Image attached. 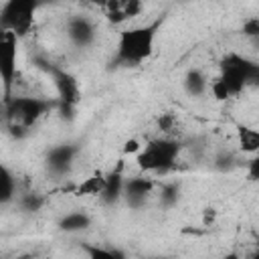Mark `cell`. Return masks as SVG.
<instances>
[{"instance_id": "6da1fadb", "label": "cell", "mask_w": 259, "mask_h": 259, "mask_svg": "<svg viewBox=\"0 0 259 259\" xmlns=\"http://www.w3.org/2000/svg\"><path fill=\"white\" fill-rule=\"evenodd\" d=\"M156 28H158V24L121 30L119 40H117V57H115L117 63H123V65L144 63L154 51Z\"/></svg>"}, {"instance_id": "7a4b0ae2", "label": "cell", "mask_w": 259, "mask_h": 259, "mask_svg": "<svg viewBox=\"0 0 259 259\" xmlns=\"http://www.w3.org/2000/svg\"><path fill=\"white\" fill-rule=\"evenodd\" d=\"M180 154V144L170 138L152 140L136 154V164L144 172H160L168 170L176 164V158Z\"/></svg>"}, {"instance_id": "3957f363", "label": "cell", "mask_w": 259, "mask_h": 259, "mask_svg": "<svg viewBox=\"0 0 259 259\" xmlns=\"http://www.w3.org/2000/svg\"><path fill=\"white\" fill-rule=\"evenodd\" d=\"M34 2L28 0H10L0 10V30L12 32L16 38L24 36L32 28L34 20Z\"/></svg>"}, {"instance_id": "277c9868", "label": "cell", "mask_w": 259, "mask_h": 259, "mask_svg": "<svg viewBox=\"0 0 259 259\" xmlns=\"http://www.w3.org/2000/svg\"><path fill=\"white\" fill-rule=\"evenodd\" d=\"M49 109V103L34 97H10L6 117L12 130H26Z\"/></svg>"}, {"instance_id": "5b68a950", "label": "cell", "mask_w": 259, "mask_h": 259, "mask_svg": "<svg viewBox=\"0 0 259 259\" xmlns=\"http://www.w3.org/2000/svg\"><path fill=\"white\" fill-rule=\"evenodd\" d=\"M255 75V67L251 63H247L243 57L239 55H227L221 63V81L225 83L229 95H239L245 87V83Z\"/></svg>"}, {"instance_id": "8992f818", "label": "cell", "mask_w": 259, "mask_h": 259, "mask_svg": "<svg viewBox=\"0 0 259 259\" xmlns=\"http://www.w3.org/2000/svg\"><path fill=\"white\" fill-rule=\"evenodd\" d=\"M16 59H18V38L8 30H0V81L6 101L10 99V91L16 79Z\"/></svg>"}, {"instance_id": "52a82bcc", "label": "cell", "mask_w": 259, "mask_h": 259, "mask_svg": "<svg viewBox=\"0 0 259 259\" xmlns=\"http://www.w3.org/2000/svg\"><path fill=\"white\" fill-rule=\"evenodd\" d=\"M53 77H55V85H57V89H59V95H61V99L65 101V103H69V105H75L77 101H79V87H77V81L69 75V73H65V71H53Z\"/></svg>"}, {"instance_id": "ba28073f", "label": "cell", "mask_w": 259, "mask_h": 259, "mask_svg": "<svg viewBox=\"0 0 259 259\" xmlns=\"http://www.w3.org/2000/svg\"><path fill=\"white\" fill-rule=\"evenodd\" d=\"M121 190H123V180H121V176L115 172V174H109V176L105 178V186H103V190H101L99 196H101L105 202H115V200L119 198Z\"/></svg>"}, {"instance_id": "9c48e42d", "label": "cell", "mask_w": 259, "mask_h": 259, "mask_svg": "<svg viewBox=\"0 0 259 259\" xmlns=\"http://www.w3.org/2000/svg\"><path fill=\"white\" fill-rule=\"evenodd\" d=\"M123 188H125V194L130 200H142L150 192L152 182L146 178H132L127 184H123Z\"/></svg>"}, {"instance_id": "30bf717a", "label": "cell", "mask_w": 259, "mask_h": 259, "mask_svg": "<svg viewBox=\"0 0 259 259\" xmlns=\"http://www.w3.org/2000/svg\"><path fill=\"white\" fill-rule=\"evenodd\" d=\"M239 146L243 152L255 154L259 150V132L253 127H239Z\"/></svg>"}, {"instance_id": "8fae6325", "label": "cell", "mask_w": 259, "mask_h": 259, "mask_svg": "<svg viewBox=\"0 0 259 259\" xmlns=\"http://www.w3.org/2000/svg\"><path fill=\"white\" fill-rule=\"evenodd\" d=\"M14 188H16L14 176L10 174L8 168L0 166V204L10 202V200L14 198Z\"/></svg>"}, {"instance_id": "7c38bea8", "label": "cell", "mask_w": 259, "mask_h": 259, "mask_svg": "<svg viewBox=\"0 0 259 259\" xmlns=\"http://www.w3.org/2000/svg\"><path fill=\"white\" fill-rule=\"evenodd\" d=\"M103 186H105V176L97 172V174L85 178V180L77 186V194H101Z\"/></svg>"}, {"instance_id": "4fadbf2b", "label": "cell", "mask_w": 259, "mask_h": 259, "mask_svg": "<svg viewBox=\"0 0 259 259\" xmlns=\"http://www.w3.org/2000/svg\"><path fill=\"white\" fill-rule=\"evenodd\" d=\"M184 85H186V89H188L190 95H200V93L206 89V79L202 77L200 71H190V73L186 75Z\"/></svg>"}, {"instance_id": "5bb4252c", "label": "cell", "mask_w": 259, "mask_h": 259, "mask_svg": "<svg viewBox=\"0 0 259 259\" xmlns=\"http://www.w3.org/2000/svg\"><path fill=\"white\" fill-rule=\"evenodd\" d=\"M69 32H71V36H73L77 42H85V40L91 38V26H89V22L83 20V18H81V20H75V22L71 24Z\"/></svg>"}, {"instance_id": "9a60e30c", "label": "cell", "mask_w": 259, "mask_h": 259, "mask_svg": "<svg viewBox=\"0 0 259 259\" xmlns=\"http://www.w3.org/2000/svg\"><path fill=\"white\" fill-rule=\"evenodd\" d=\"M71 156H73V150L71 148H59V150H55L51 154V166L57 168V170H63L69 164Z\"/></svg>"}, {"instance_id": "2e32d148", "label": "cell", "mask_w": 259, "mask_h": 259, "mask_svg": "<svg viewBox=\"0 0 259 259\" xmlns=\"http://www.w3.org/2000/svg\"><path fill=\"white\" fill-rule=\"evenodd\" d=\"M63 229H67V231H75V229H85L87 225H89V219L85 217V214H81V212H75V214H69L63 223Z\"/></svg>"}, {"instance_id": "e0dca14e", "label": "cell", "mask_w": 259, "mask_h": 259, "mask_svg": "<svg viewBox=\"0 0 259 259\" xmlns=\"http://www.w3.org/2000/svg\"><path fill=\"white\" fill-rule=\"evenodd\" d=\"M85 251H87V259H119L113 251L97 247V245H87Z\"/></svg>"}, {"instance_id": "ac0fdd59", "label": "cell", "mask_w": 259, "mask_h": 259, "mask_svg": "<svg viewBox=\"0 0 259 259\" xmlns=\"http://www.w3.org/2000/svg\"><path fill=\"white\" fill-rule=\"evenodd\" d=\"M210 93H212V97L219 99V101H225V99L231 97L229 91H227V87H225V83H223L221 79H214V81L210 83Z\"/></svg>"}, {"instance_id": "d6986e66", "label": "cell", "mask_w": 259, "mask_h": 259, "mask_svg": "<svg viewBox=\"0 0 259 259\" xmlns=\"http://www.w3.org/2000/svg\"><path fill=\"white\" fill-rule=\"evenodd\" d=\"M174 123H176V117H174L172 113H164V115L160 117V130H162V132H172Z\"/></svg>"}, {"instance_id": "ffe728a7", "label": "cell", "mask_w": 259, "mask_h": 259, "mask_svg": "<svg viewBox=\"0 0 259 259\" xmlns=\"http://www.w3.org/2000/svg\"><path fill=\"white\" fill-rule=\"evenodd\" d=\"M142 150V146L138 144V140H127L125 144H123V152L125 154H138Z\"/></svg>"}, {"instance_id": "44dd1931", "label": "cell", "mask_w": 259, "mask_h": 259, "mask_svg": "<svg viewBox=\"0 0 259 259\" xmlns=\"http://www.w3.org/2000/svg\"><path fill=\"white\" fill-rule=\"evenodd\" d=\"M223 259H241V255H237V253H227Z\"/></svg>"}, {"instance_id": "7402d4cb", "label": "cell", "mask_w": 259, "mask_h": 259, "mask_svg": "<svg viewBox=\"0 0 259 259\" xmlns=\"http://www.w3.org/2000/svg\"><path fill=\"white\" fill-rule=\"evenodd\" d=\"M14 259H28L26 255H18V257H14Z\"/></svg>"}]
</instances>
